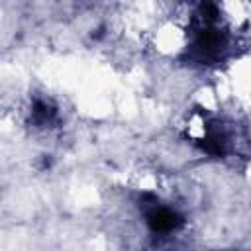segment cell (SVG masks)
Returning a JSON list of instances; mask_svg holds the SVG:
<instances>
[{"label": "cell", "mask_w": 251, "mask_h": 251, "mask_svg": "<svg viewBox=\"0 0 251 251\" xmlns=\"http://www.w3.org/2000/svg\"><path fill=\"white\" fill-rule=\"evenodd\" d=\"M229 49L227 29L220 22L214 4H202L192 22V39L188 45V59L198 65L218 63Z\"/></svg>", "instance_id": "cell-1"}, {"label": "cell", "mask_w": 251, "mask_h": 251, "mask_svg": "<svg viewBox=\"0 0 251 251\" xmlns=\"http://www.w3.org/2000/svg\"><path fill=\"white\" fill-rule=\"evenodd\" d=\"M29 122L35 127H51L57 122V108L43 98H37L29 110Z\"/></svg>", "instance_id": "cell-3"}, {"label": "cell", "mask_w": 251, "mask_h": 251, "mask_svg": "<svg viewBox=\"0 0 251 251\" xmlns=\"http://www.w3.org/2000/svg\"><path fill=\"white\" fill-rule=\"evenodd\" d=\"M141 214L143 222L149 227V231L157 237H167L176 233L184 226V218L173 208L163 202H159L155 196H145L141 202Z\"/></svg>", "instance_id": "cell-2"}]
</instances>
